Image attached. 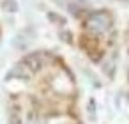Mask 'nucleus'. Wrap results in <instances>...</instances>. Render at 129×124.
<instances>
[{
	"label": "nucleus",
	"mask_w": 129,
	"mask_h": 124,
	"mask_svg": "<svg viewBox=\"0 0 129 124\" xmlns=\"http://www.w3.org/2000/svg\"><path fill=\"white\" fill-rule=\"evenodd\" d=\"M2 9L6 13H16L18 11V4L14 2V0H4V2H2Z\"/></svg>",
	"instance_id": "4"
},
{
	"label": "nucleus",
	"mask_w": 129,
	"mask_h": 124,
	"mask_svg": "<svg viewBox=\"0 0 129 124\" xmlns=\"http://www.w3.org/2000/svg\"><path fill=\"white\" fill-rule=\"evenodd\" d=\"M21 62H23V64L32 71V73H37V71L44 66L46 57H44V53H43V52H34V53L25 55V57L21 59Z\"/></svg>",
	"instance_id": "2"
},
{
	"label": "nucleus",
	"mask_w": 129,
	"mask_h": 124,
	"mask_svg": "<svg viewBox=\"0 0 129 124\" xmlns=\"http://www.w3.org/2000/svg\"><path fill=\"white\" fill-rule=\"evenodd\" d=\"M111 23H113V20H111V14H110V13H106V11H97V13H92V14L87 18L85 27H87L88 32L99 36V34H106V32L111 29Z\"/></svg>",
	"instance_id": "1"
},
{
	"label": "nucleus",
	"mask_w": 129,
	"mask_h": 124,
	"mask_svg": "<svg viewBox=\"0 0 129 124\" xmlns=\"http://www.w3.org/2000/svg\"><path fill=\"white\" fill-rule=\"evenodd\" d=\"M32 71L23 64V62H20L18 66H14L9 73H7V78H20V80H28V78H32Z\"/></svg>",
	"instance_id": "3"
}]
</instances>
